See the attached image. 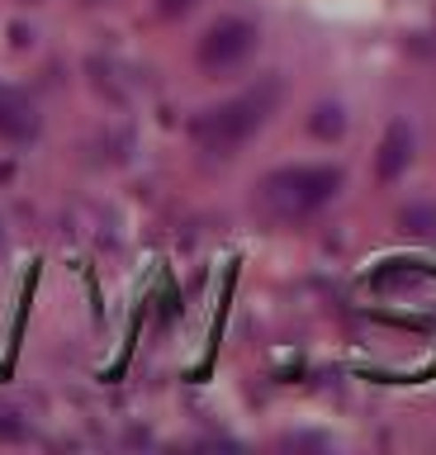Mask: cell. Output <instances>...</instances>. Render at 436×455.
<instances>
[{"mask_svg":"<svg viewBox=\"0 0 436 455\" xmlns=\"http://www.w3.org/2000/svg\"><path fill=\"white\" fill-rule=\"evenodd\" d=\"M194 5V0H157V10L166 14V20H180V14H186Z\"/></svg>","mask_w":436,"mask_h":455,"instance_id":"8","label":"cell"},{"mask_svg":"<svg viewBox=\"0 0 436 455\" xmlns=\"http://www.w3.org/2000/svg\"><path fill=\"white\" fill-rule=\"evenodd\" d=\"M342 190L337 166H280L257 185V209L271 223H304L318 209H328Z\"/></svg>","mask_w":436,"mask_h":455,"instance_id":"1","label":"cell"},{"mask_svg":"<svg viewBox=\"0 0 436 455\" xmlns=\"http://www.w3.org/2000/svg\"><path fill=\"white\" fill-rule=\"evenodd\" d=\"M313 133H322V138H337V133H342V114H337L332 105H322V109L313 114Z\"/></svg>","mask_w":436,"mask_h":455,"instance_id":"6","label":"cell"},{"mask_svg":"<svg viewBox=\"0 0 436 455\" xmlns=\"http://www.w3.org/2000/svg\"><path fill=\"white\" fill-rule=\"evenodd\" d=\"M403 223L413 228V233H436V209H427V204H422V209H408Z\"/></svg>","mask_w":436,"mask_h":455,"instance_id":"7","label":"cell"},{"mask_svg":"<svg viewBox=\"0 0 436 455\" xmlns=\"http://www.w3.org/2000/svg\"><path fill=\"white\" fill-rule=\"evenodd\" d=\"M275 105H280V85L261 81V85H251V91L223 100V105H214V109H204L200 119L190 124V138L200 142L209 156H228V152L242 148L266 119H271Z\"/></svg>","mask_w":436,"mask_h":455,"instance_id":"2","label":"cell"},{"mask_svg":"<svg viewBox=\"0 0 436 455\" xmlns=\"http://www.w3.org/2000/svg\"><path fill=\"white\" fill-rule=\"evenodd\" d=\"M0 242H5V233H0Z\"/></svg>","mask_w":436,"mask_h":455,"instance_id":"9","label":"cell"},{"mask_svg":"<svg viewBox=\"0 0 436 455\" xmlns=\"http://www.w3.org/2000/svg\"><path fill=\"white\" fill-rule=\"evenodd\" d=\"M408 162H413V133H408V124H393L389 133H384V142H379L375 176L379 180H399Z\"/></svg>","mask_w":436,"mask_h":455,"instance_id":"5","label":"cell"},{"mask_svg":"<svg viewBox=\"0 0 436 455\" xmlns=\"http://www.w3.org/2000/svg\"><path fill=\"white\" fill-rule=\"evenodd\" d=\"M251 52H257V28L247 20H218V24H209L194 57H200L204 71H237Z\"/></svg>","mask_w":436,"mask_h":455,"instance_id":"3","label":"cell"},{"mask_svg":"<svg viewBox=\"0 0 436 455\" xmlns=\"http://www.w3.org/2000/svg\"><path fill=\"white\" fill-rule=\"evenodd\" d=\"M29 5H34V0H29Z\"/></svg>","mask_w":436,"mask_h":455,"instance_id":"10","label":"cell"},{"mask_svg":"<svg viewBox=\"0 0 436 455\" xmlns=\"http://www.w3.org/2000/svg\"><path fill=\"white\" fill-rule=\"evenodd\" d=\"M38 133V114L29 105V95L15 85H0V138L10 142H29Z\"/></svg>","mask_w":436,"mask_h":455,"instance_id":"4","label":"cell"}]
</instances>
